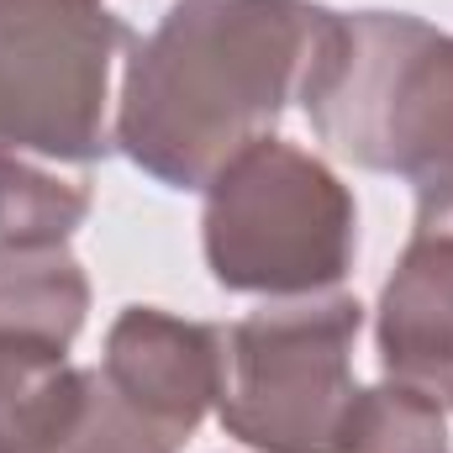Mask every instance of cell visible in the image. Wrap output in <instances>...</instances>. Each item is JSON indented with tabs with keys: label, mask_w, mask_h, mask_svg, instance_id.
<instances>
[{
	"label": "cell",
	"mask_w": 453,
	"mask_h": 453,
	"mask_svg": "<svg viewBox=\"0 0 453 453\" xmlns=\"http://www.w3.org/2000/svg\"><path fill=\"white\" fill-rule=\"evenodd\" d=\"M338 11L317 0H174L132 42L116 148L164 190H206L306 96Z\"/></svg>",
	"instance_id": "1"
},
{
	"label": "cell",
	"mask_w": 453,
	"mask_h": 453,
	"mask_svg": "<svg viewBox=\"0 0 453 453\" xmlns=\"http://www.w3.org/2000/svg\"><path fill=\"white\" fill-rule=\"evenodd\" d=\"M301 106L338 158L433 185L453 169V32L406 11H338Z\"/></svg>",
	"instance_id": "2"
},
{
	"label": "cell",
	"mask_w": 453,
	"mask_h": 453,
	"mask_svg": "<svg viewBox=\"0 0 453 453\" xmlns=\"http://www.w3.org/2000/svg\"><path fill=\"white\" fill-rule=\"evenodd\" d=\"M201 248L211 280L232 296H327L353 269L358 206L322 158L258 137L206 185Z\"/></svg>",
	"instance_id": "3"
},
{
	"label": "cell",
	"mask_w": 453,
	"mask_h": 453,
	"mask_svg": "<svg viewBox=\"0 0 453 453\" xmlns=\"http://www.w3.org/2000/svg\"><path fill=\"white\" fill-rule=\"evenodd\" d=\"M358 327L364 306L353 296L274 301L222 327V433L258 453H333L358 395Z\"/></svg>",
	"instance_id": "4"
},
{
	"label": "cell",
	"mask_w": 453,
	"mask_h": 453,
	"mask_svg": "<svg viewBox=\"0 0 453 453\" xmlns=\"http://www.w3.org/2000/svg\"><path fill=\"white\" fill-rule=\"evenodd\" d=\"M132 42L106 0H0V148L80 169L106 158L111 64Z\"/></svg>",
	"instance_id": "5"
},
{
	"label": "cell",
	"mask_w": 453,
	"mask_h": 453,
	"mask_svg": "<svg viewBox=\"0 0 453 453\" xmlns=\"http://www.w3.org/2000/svg\"><path fill=\"white\" fill-rule=\"evenodd\" d=\"M101 374L127 406L190 443L222 390V327L158 306H127L106 333Z\"/></svg>",
	"instance_id": "6"
},
{
	"label": "cell",
	"mask_w": 453,
	"mask_h": 453,
	"mask_svg": "<svg viewBox=\"0 0 453 453\" xmlns=\"http://www.w3.org/2000/svg\"><path fill=\"white\" fill-rule=\"evenodd\" d=\"M380 364L385 380L453 411V237L417 232L380 290Z\"/></svg>",
	"instance_id": "7"
},
{
	"label": "cell",
	"mask_w": 453,
	"mask_h": 453,
	"mask_svg": "<svg viewBox=\"0 0 453 453\" xmlns=\"http://www.w3.org/2000/svg\"><path fill=\"white\" fill-rule=\"evenodd\" d=\"M90 311V280L64 242H0V338L69 353Z\"/></svg>",
	"instance_id": "8"
},
{
	"label": "cell",
	"mask_w": 453,
	"mask_h": 453,
	"mask_svg": "<svg viewBox=\"0 0 453 453\" xmlns=\"http://www.w3.org/2000/svg\"><path fill=\"white\" fill-rule=\"evenodd\" d=\"M80 401V369L42 342L0 338V453H48Z\"/></svg>",
	"instance_id": "9"
},
{
	"label": "cell",
	"mask_w": 453,
	"mask_h": 453,
	"mask_svg": "<svg viewBox=\"0 0 453 453\" xmlns=\"http://www.w3.org/2000/svg\"><path fill=\"white\" fill-rule=\"evenodd\" d=\"M90 206V174H58L48 158L0 148V242H64Z\"/></svg>",
	"instance_id": "10"
},
{
	"label": "cell",
	"mask_w": 453,
	"mask_h": 453,
	"mask_svg": "<svg viewBox=\"0 0 453 453\" xmlns=\"http://www.w3.org/2000/svg\"><path fill=\"white\" fill-rule=\"evenodd\" d=\"M333 453H449L443 406L395 380L369 385V390L358 385Z\"/></svg>",
	"instance_id": "11"
},
{
	"label": "cell",
	"mask_w": 453,
	"mask_h": 453,
	"mask_svg": "<svg viewBox=\"0 0 453 453\" xmlns=\"http://www.w3.org/2000/svg\"><path fill=\"white\" fill-rule=\"evenodd\" d=\"M185 443L169 438L158 422H148L137 406H127L106 385L101 369H80V401L69 427L48 453H180Z\"/></svg>",
	"instance_id": "12"
},
{
	"label": "cell",
	"mask_w": 453,
	"mask_h": 453,
	"mask_svg": "<svg viewBox=\"0 0 453 453\" xmlns=\"http://www.w3.org/2000/svg\"><path fill=\"white\" fill-rule=\"evenodd\" d=\"M417 232L453 237V169L438 174L433 185H417Z\"/></svg>",
	"instance_id": "13"
}]
</instances>
